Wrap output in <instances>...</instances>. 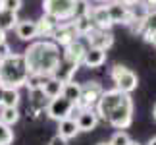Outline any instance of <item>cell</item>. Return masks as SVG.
<instances>
[{"instance_id":"6da1fadb","label":"cell","mask_w":156,"mask_h":145,"mask_svg":"<svg viewBox=\"0 0 156 145\" xmlns=\"http://www.w3.org/2000/svg\"><path fill=\"white\" fill-rule=\"evenodd\" d=\"M94 112L98 120H104L116 130H125L133 122V99L131 95L122 93L116 87L108 89L102 91L98 102L94 105Z\"/></svg>"},{"instance_id":"7a4b0ae2","label":"cell","mask_w":156,"mask_h":145,"mask_svg":"<svg viewBox=\"0 0 156 145\" xmlns=\"http://www.w3.org/2000/svg\"><path fill=\"white\" fill-rule=\"evenodd\" d=\"M29 76H41V77H52L54 72L58 70L62 62V52L60 46L50 39L44 41H35L27 46L23 52Z\"/></svg>"},{"instance_id":"3957f363","label":"cell","mask_w":156,"mask_h":145,"mask_svg":"<svg viewBox=\"0 0 156 145\" xmlns=\"http://www.w3.org/2000/svg\"><path fill=\"white\" fill-rule=\"evenodd\" d=\"M29 80V70L23 54L12 52L10 56L0 60V85L10 89H20Z\"/></svg>"},{"instance_id":"277c9868","label":"cell","mask_w":156,"mask_h":145,"mask_svg":"<svg viewBox=\"0 0 156 145\" xmlns=\"http://www.w3.org/2000/svg\"><path fill=\"white\" fill-rule=\"evenodd\" d=\"M77 0H43V14L52 16L62 23L69 21L75 16Z\"/></svg>"},{"instance_id":"5b68a950","label":"cell","mask_w":156,"mask_h":145,"mask_svg":"<svg viewBox=\"0 0 156 145\" xmlns=\"http://www.w3.org/2000/svg\"><path fill=\"white\" fill-rule=\"evenodd\" d=\"M110 76H112V81L116 83V89H119L122 93L131 95V93L137 89V85H139L137 74H135V72H131L129 68H125V66L116 64V66L112 68Z\"/></svg>"},{"instance_id":"8992f818","label":"cell","mask_w":156,"mask_h":145,"mask_svg":"<svg viewBox=\"0 0 156 145\" xmlns=\"http://www.w3.org/2000/svg\"><path fill=\"white\" fill-rule=\"evenodd\" d=\"M102 85L98 81H87L81 83V97L75 102V110H85V108H94L98 102L100 95H102Z\"/></svg>"},{"instance_id":"52a82bcc","label":"cell","mask_w":156,"mask_h":145,"mask_svg":"<svg viewBox=\"0 0 156 145\" xmlns=\"http://www.w3.org/2000/svg\"><path fill=\"white\" fill-rule=\"evenodd\" d=\"M75 110V105L71 101H68L64 95L56 97V99H50L48 102V108H46V114L52 118V120H64V118H69Z\"/></svg>"},{"instance_id":"ba28073f","label":"cell","mask_w":156,"mask_h":145,"mask_svg":"<svg viewBox=\"0 0 156 145\" xmlns=\"http://www.w3.org/2000/svg\"><path fill=\"white\" fill-rule=\"evenodd\" d=\"M106 10H108V16H110L112 23L116 25V23H119V25H131L135 20H133V14H131V10L127 8V6L119 4L118 0H114V2L106 4Z\"/></svg>"},{"instance_id":"9c48e42d","label":"cell","mask_w":156,"mask_h":145,"mask_svg":"<svg viewBox=\"0 0 156 145\" xmlns=\"http://www.w3.org/2000/svg\"><path fill=\"white\" fill-rule=\"evenodd\" d=\"M85 50H87V46L83 45L79 39L71 41V43H69V45H66V46H64V50H62V62L71 64V66H77V68H79Z\"/></svg>"},{"instance_id":"30bf717a","label":"cell","mask_w":156,"mask_h":145,"mask_svg":"<svg viewBox=\"0 0 156 145\" xmlns=\"http://www.w3.org/2000/svg\"><path fill=\"white\" fill-rule=\"evenodd\" d=\"M75 39H77V33H75L73 25H71V21H62V23H58L56 29H54V35H52L50 41H54L58 46H66Z\"/></svg>"},{"instance_id":"8fae6325","label":"cell","mask_w":156,"mask_h":145,"mask_svg":"<svg viewBox=\"0 0 156 145\" xmlns=\"http://www.w3.org/2000/svg\"><path fill=\"white\" fill-rule=\"evenodd\" d=\"M87 41H89V46L108 50V48L114 45V35L110 31H102V29H93V31L87 35Z\"/></svg>"},{"instance_id":"7c38bea8","label":"cell","mask_w":156,"mask_h":145,"mask_svg":"<svg viewBox=\"0 0 156 145\" xmlns=\"http://www.w3.org/2000/svg\"><path fill=\"white\" fill-rule=\"evenodd\" d=\"M89 17H91V21H93L94 29L110 31V27L114 25L112 20H110V16H108L106 6H93V8H91V14H89Z\"/></svg>"},{"instance_id":"4fadbf2b","label":"cell","mask_w":156,"mask_h":145,"mask_svg":"<svg viewBox=\"0 0 156 145\" xmlns=\"http://www.w3.org/2000/svg\"><path fill=\"white\" fill-rule=\"evenodd\" d=\"M77 128H79V132H91L97 128L98 124V116L97 112H94V108H85V110H77Z\"/></svg>"},{"instance_id":"5bb4252c","label":"cell","mask_w":156,"mask_h":145,"mask_svg":"<svg viewBox=\"0 0 156 145\" xmlns=\"http://www.w3.org/2000/svg\"><path fill=\"white\" fill-rule=\"evenodd\" d=\"M104 62H106V50L87 46L85 54H83V60H81V64L85 66V68H100Z\"/></svg>"},{"instance_id":"9a60e30c","label":"cell","mask_w":156,"mask_h":145,"mask_svg":"<svg viewBox=\"0 0 156 145\" xmlns=\"http://www.w3.org/2000/svg\"><path fill=\"white\" fill-rule=\"evenodd\" d=\"M16 33L21 41H35L37 39V21L33 20H20L16 25Z\"/></svg>"},{"instance_id":"2e32d148","label":"cell","mask_w":156,"mask_h":145,"mask_svg":"<svg viewBox=\"0 0 156 145\" xmlns=\"http://www.w3.org/2000/svg\"><path fill=\"white\" fill-rule=\"evenodd\" d=\"M58 20L52 16H46L43 14V17L37 21V37H44V39H52L54 35V29L58 27Z\"/></svg>"},{"instance_id":"e0dca14e","label":"cell","mask_w":156,"mask_h":145,"mask_svg":"<svg viewBox=\"0 0 156 145\" xmlns=\"http://www.w3.org/2000/svg\"><path fill=\"white\" fill-rule=\"evenodd\" d=\"M79 134V128H77L75 118H64L58 122V136H62L64 139H73V137Z\"/></svg>"},{"instance_id":"ac0fdd59","label":"cell","mask_w":156,"mask_h":145,"mask_svg":"<svg viewBox=\"0 0 156 145\" xmlns=\"http://www.w3.org/2000/svg\"><path fill=\"white\" fill-rule=\"evenodd\" d=\"M62 87H64V83L60 80H56V77H46L43 87H41V91L48 97V99H56V97L62 95Z\"/></svg>"},{"instance_id":"d6986e66","label":"cell","mask_w":156,"mask_h":145,"mask_svg":"<svg viewBox=\"0 0 156 145\" xmlns=\"http://www.w3.org/2000/svg\"><path fill=\"white\" fill-rule=\"evenodd\" d=\"M71 25H73L75 33H77V37H87V35H89V33H91L93 29H94V25H93V21H91V17H89V16H79V17H73Z\"/></svg>"},{"instance_id":"ffe728a7","label":"cell","mask_w":156,"mask_h":145,"mask_svg":"<svg viewBox=\"0 0 156 145\" xmlns=\"http://www.w3.org/2000/svg\"><path fill=\"white\" fill-rule=\"evenodd\" d=\"M143 23H145V29H143L141 37L145 39L147 43H151V41H152V35L156 33V10H151V12H148Z\"/></svg>"},{"instance_id":"44dd1931","label":"cell","mask_w":156,"mask_h":145,"mask_svg":"<svg viewBox=\"0 0 156 145\" xmlns=\"http://www.w3.org/2000/svg\"><path fill=\"white\" fill-rule=\"evenodd\" d=\"M62 95L75 105V102L79 101V97H81V83H75L73 80H71V81H66L64 87H62Z\"/></svg>"},{"instance_id":"7402d4cb","label":"cell","mask_w":156,"mask_h":145,"mask_svg":"<svg viewBox=\"0 0 156 145\" xmlns=\"http://www.w3.org/2000/svg\"><path fill=\"white\" fill-rule=\"evenodd\" d=\"M17 14L16 12H8V10H0V29L2 31H10V29H14L17 25Z\"/></svg>"},{"instance_id":"603a6c76","label":"cell","mask_w":156,"mask_h":145,"mask_svg":"<svg viewBox=\"0 0 156 145\" xmlns=\"http://www.w3.org/2000/svg\"><path fill=\"white\" fill-rule=\"evenodd\" d=\"M17 120H20L17 106H2V110H0V122H4L6 126H14Z\"/></svg>"},{"instance_id":"cb8c5ba5","label":"cell","mask_w":156,"mask_h":145,"mask_svg":"<svg viewBox=\"0 0 156 145\" xmlns=\"http://www.w3.org/2000/svg\"><path fill=\"white\" fill-rule=\"evenodd\" d=\"M17 102H20V91H17V89L4 87V95H2V106H17Z\"/></svg>"},{"instance_id":"d4e9b609","label":"cell","mask_w":156,"mask_h":145,"mask_svg":"<svg viewBox=\"0 0 156 145\" xmlns=\"http://www.w3.org/2000/svg\"><path fill=\"white\" fill-rule=\"evenodd\" d=\"M12 141H14L12 126H6L4 122H0V145H12Z\"/></svg>"},{"instance_id":"484cf974","label":"cell","mask_w":156,"mask_h":145,"mask_svg":"<svg viewBox=\"0 0 156 145\" xmlns=\"http://www.w3.org/2000/svg\"><path fill=\"white\" fill-rule=\"evenodd\" d=\"M129 141H131V137L125 134L123 130H119V132H116V134L112 136V139L108 143H110V145H129Z\"/></svg>"},{"instance_id":"4316f807","label":"cell","mask_w":156,"mask_h":145,"mask_svg":"<svg viewBox=\"0 0 156 145\" xmlns=\"http://www.w3.org/2000/svg\"><path fill=\"white\" fill-rule=\"evenodd\" d=\"M91 2L89 0H77V6H75V16L73 17H79V16H89L91 14Z\"/></svg>"},{"instance_id":"83f0119b","label":"cell","mask_w":156,"mask_h":145,"mask_svg":"<svg viewBox=\"0 0 156 145\" xmlns=\"http://www.w3.org/2000/svg\"><path fill=\"white\" fill-rule=\"evenodd\" d=\"M21 4L23 0H2V8L8 12H16V14L21 10Z\"/></svg>"},{"instance_id":"f1b7e54d","label":"cell","mask_w":156,"mask_h":145,"mask_svg":"<svg viewBox=\"0 0 156 145\" xmlns=\"http://www.w3.org/2000/svg\"><path fill=\"white\" fill-rule=\"evenodd\" d=\"M10 54H12L10 45H8V43H0V60L6 58V56H10Z\"/></svg>"},{"instance_id":"f546056e","label":"cell","mask_w":156,"mask_h":145,"mask_svg":"<svg viewBox=\"0 0 156 145\" xmlns=\"http://www.w3.org/2000/svg\"><path fill=\"white\" fill-rule=\"evenodd\" d=\"M48 145H68V139H64L62 136H58V134H56V136H54L52 139H50Z\"/></svg>"},{"instance_id":"4dcf8cb0","label":"cell","mask_w":156,"mask_h":145,"mask_svg":"<svg viewBox=\"0 0 156 145\" xmlns=\"http://www.w3.org/2000/svg\"><path fill=\"white\" fill-rule=\"evenodd\" d=\"M119 4H123V6H127V8H131V6H135L137 2H141V0H118Z\"/></svg>"},{"instance_id":"1f68e13d","label":"cell","mask_w":156,"mask_h":145,"mask_svg":"<svg viewBox=\"0 0 156 145\" xmlns=\"http://www.w3.org/2000/svg\"><path fill=\"white\" fill-rule=\"evenodd\" d=\"M143 4H145L148 10H151V6H152V8H156V0H145V2H143Z\"/></svg>"},{"instance_id":"d6a6232c","label":"cell","mask_w":156,"mask_h":145,"mask_svg":"<svg viewBox=\"0 0 156 145\" xmlns=\"http://www.w3.org/2000/svg\"><path fill=\"white\" fill-rule=\"evenodd\" d=\"M147 145H156V136L154 137H151V139H148V143Z\"/></svg>"},{"instance_id":"836d02e7","label":"cell","mask_w":156,"mask_h":145,"mask_svg":"<svg viewBox=\"0 0 156 145\" xmlns=\"http://www.w3.org/2000/svg\"><path fill=\"white\" fill-rule=\"evenodd\" d=\"M2 95H4V87L0 85V105H2Z\"/></svg>"},{"instance_id":"e575fe53","label":"cell","mask_w":156,"mask_h":145,"mask_svg":"<svg viewBox=\"0 0 156 145\" xmlns=\"http://www.w3.org/2000/svg\"><path fill=\"white\" fill-rule=\"evenodd\" d=\"M151 43H152V45H154V46H156V33H154V35H152V41H151Z\"/></svg>"},{"instance_id":"d590c367","label":"cell","mask_w":156,"mask_h":145,"mask_svg":"<svg viewBox=\"0 0 156 145\" xmlns=\"http://www.w3.org/2000/svg\"><path fill=\"white\" fill-rule=\"evenodd\" d=\"M152 116H154V120H156V105H154V110H152Z\"/></svg>"},{"instance_id":"8d00e7d4","label":"cell","mask_w":156,"mask_h":145,"mask_svg":"<svg viewBox=\"0 0 156 145\" xmlns=\"http://www.w3.org/2000/svg\"><path fill=\"white\" fill-rule=\"evenodd\" d=\"M129 145H141V143H137V141H129Z\"/></svg>"},{"instance_id":"74e56055","label":"cell","mask_w":156,"mask_h":145,"mask_svg":"<svg viewBox=\"0 0 156 145\" xmlns=\"http://www.w3.org/2000/svg\"><path fill=\"white\" fill-rule=\"evenodd\" d=\"M97 2H112V0H97Z\"/></svg>"},{"instance_id":"f35d334b","label":"cell","mask_w":156,"mask_h":145,"mask_svg":"<svg viewBox=\"0 0 156 145\" xmlns=\"http://www.w3.org/2000/svg\"><path fill=\"white\" fill-rule=\"evenodd\" d=\"M98 145H110V143H98Z\"/></svg>"},{"instance_id":"ab89813d","label":"cell","mask_w":156,"mask_h":145,"mask_svg":"<svg viewBox=\"0 0 156 145\" xmlns=\"http://www.w3.org/2000/svg\"><path fill=\"white\" fill-rule=\"evenodd\" d=\"M0 10H2V0H0Z\"/></svg>"}]
</instances>
